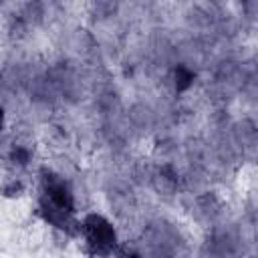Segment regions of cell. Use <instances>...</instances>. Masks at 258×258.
Here are the masks:
<instances>
[{"label":"cell","mask_w":258,"mask_h":258,"mask_svg":"<svg viewBox=\"0 0 258 258\" xmlns=\"http://www.w3.org/2000/svg\"><path fill=\"white\" fill-rule=\"evenodd\" d=\"M85 252L93 256H109L117 246V234L111 222L101 214H87L83 218Z\"/></svg>","instance_id":"1"},{"label":"cell","mask_w":258,"mask_h":258,"mask_svg":"<svg viewBox=\"0 0 258 258\" xmlns=\"http://www.w3.org/2000/svg\"><path fill=\"white\" fill-rule=\"evenodd\" d=\"M151 187L159 196H173L177 191V173L169 167L163 165L153 177H151Z\"/></svg>","instance_id":"3"},{"label":"cell","mask_w":258,"mask_h":258,"mask_svg":"<svg viewBox=\"0 0 258 258\" xmlns=\"http://www.w3.org/2000/svg\"><path fill=\"white\" fill-rule=\"evenodd\" d=\"M52 240H54V246L62 250V248H67V246H69V240H71V238H69V236L62 232V230L52 228Z\"/></svg>","instance_id":"7"},{"label":"cell","mask_w":258,"mask_h":258,"mask_svg":"<svg viewBox=\"0 0 258 258\" xmlns=\"http://www.w3.org/2000/svg\"><path fill=\"white\" fill-rule=\"evenodd\" d=\"M4 131V109H2V105H0V133Z\"/></svg>","instance_id":"9"},{"label":"cell","mask_w":258,"mask_h":258,"mask_svg":"<svg viewBox=\"0 0 258 258\" xmlns=\"http://www.w3.org/2000/svg\"><path fill=\"white\" fill-rule=\"evenodd\" d=\"M117 258H139L135 252H127V250H117Z\"/></svg>","instance_id":"8"},{"label":"cell","mask_w":258,"mask_h":258,"mask_svg":"<svg viewBox=\"0 0 258 258\" xmlns=\"http://www.w3.org/2000/svg\"><path fill=\"white\" fill-rule=\"evenodd\" d=\"M198 204L202 206V210L204 212H216V208H218V204H216V196L214 194H206V196H200L198 198Z\"/></svg>","instance_id":"6"},{"label":"cell","mask_w":258,"mask_h":258,"mask_svg":"<svg viewBox=\"0 0 258 258\" xmlns=\"http://www.w3.org/2000/svg\"><path fill=\"white\" fill-rule=\"evenodd\" d=\"M26 194V185L22 179H8L0 185V198L4 200H20Z\"/></svg>","instance_id":"4"},{"label":"cell","mask_w":258,"mask_h":258,"mask_svg":"<svg viewBox=\"0 0 258 258\" xmlns=\"http://www.w3.org/2000/svg\"><path fill=\"white\" fill-rule=\"evenodd\" d=\"M173 85H175V91H177V93L187 91V89L194 85V73H191L187 67L177 64V67L173 69Z\"/></svg>","instance_id":"5"},{"label":"cell","mask_w":258,"mask_h":258,"mask_svg":"<svg viewBox=\"0 0 258 258\" xmlns=\"http://www.w3.org/2000/svg\"><path fill=\"white\" fill-rule=\"evenodd\" d=\"M40 216H42L52 228L62 230L69 238H81V236H83V224H81V220H77L75 214H71V212L52 208L50 204H46V202L40 200Z\"/></svg>","instance_id":"2"}]
</instances>
